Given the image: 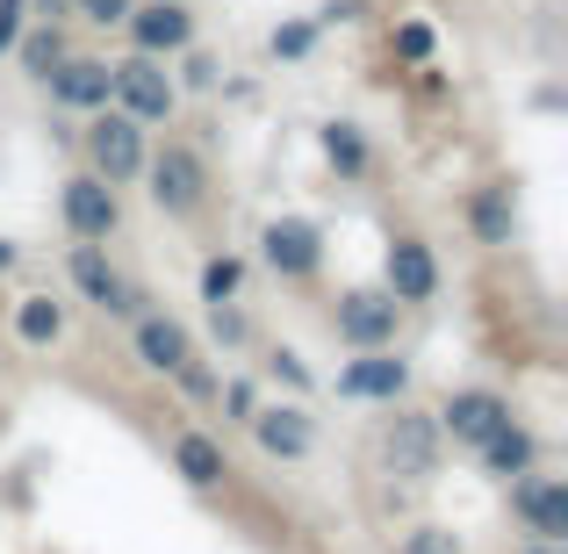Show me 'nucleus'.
<instances>
[{"instance_id":"obj_34","label":"nucleus","mask_w":568,"mask_h":554,"mask_svg":"<svg viewBox=\"0 0 568 554\" xmlns=\"http://www.w3.org/2000/svg\"><path fill=\"white\" fill-rule=\"evenodd\" d=\"M8 266H14V245H8V238H0V274H8Z\"/></svg>"},{"instance_id":"obj_17","label":"nucleus","mask_w":568,"mask_h":554,"mask_svg":"<svg viewBox=\"0 0 568 554\" xmlns=\"http://www.w3.org/2000/svg\"><path fill=\"white\" fill-rule=\"evenodd\" d=\"M173 475H181L187 490H223V475H231V454H223V440H209V432H173Z\"/></svg>"},{"instance_id":"obj_23","label":"nucleus","mask_w":568,"mask_h":554,"mask_svg":"<svg viewBox=\"0 0 568 554\" xmlns=\"http://www.w3.org/2000/svg\"><path fill=\"white\" fill-rule=\"evenodd\" d=\"M237 295H245V260H231V252L202 260V303H237Z\"/></svg>"},{"instance_id":"obj_15","label":"nucleus","mask_w":568,"mask_h":554,"mask_svg":"<svg viewBox=\"0 0 568 554\" xmlns=\"http://www.w3.org/2000/svg\"><path fill=\"white\" fill-rule=\"evenodd\" d=\"M245 425L260 440V454H274V461H310V446H317V425H310L303 403H260Z\"/></svg>"},{"instance_id":"obj_33","label":"nucleus","mask_w":568,"mask_h":554,"mask_svg":"<svg viewBox=\"0 0 568 554\" xmlns=\"http://www.w3.org/2000/svg\"><path fill=\"white\" fill-rule=\"evenodd\" d=\"M526 554H568V541H532Z\"/></svg>"},{"instance_id":"obj_31","label":"nucleus","mask_w":568,"mask_h":554,"mask_svg":"<svg viewBox=\"0 0 568 554\" xmlns=\"http://www.w3.org/2000/svg\"><path fill=\"white\" fill-rule=\"evenodd\" d=\"M22 8H29V22H65L72 0H22Z\"/></svg>"},{"instance_id":"obj_16","label":"nucleus","mask_w":568,"mask_h":554,"mask_svg":"<svg viewBox=\"0 0 568 554\" xmlns=\"http://www.w3.org/2000/svg\"><path fill=\"white\" fill-rule=\"evenodd\" d=\"M504 417H511V403H504L497 389H454V396H446V411H439V432L454 446H483Z\"/></svg>"},{"instance_id":"obj_11","label":"nucleus","mask_w":568,"mask_h":554,"mask_svg":"<svg viewBox=\"0 0 568 554\" xmlns=\"http://www.w3.org/2000/svg\"><path fill=\"white\" fill-rule=\"evenodd\" d=\"M51 101L58 109H80V115H94V109H109V87H115V66L109 58H87V51H65L51 72Z\"/></svg>"},{"instance_id":"obj_19","label":"nucleus","mask_w":568,"mask_h":554,"mask_svg":"<svg viewBox=\"0 0 568 554\" xmlns=\"http://www.w3.org/2000/svg\"><path fill=\"white\" fill-rule=\"evenodd\" d=\"M475 454H483V475H497V483H511V475H526L532 461H540V440H532V432L518 425V417H504V425L489 432V440L475 446Z\"/></svg>"},{"instance_id":"obj_10","label":"nucleus","mask_w":568,"mask_h":554,"mask_svg":"<svg viewBox=\"0 0 568 554\" xmlns=\"http://www.w3.org/2000/svg\"><path fill=\"white\" fill-rule=\"evenodd\" d=\"M332 389L346 403H403V396H410V361H396L388 346H361V361L338 374Z\"/></svg>"},{"instance_id":"obj_18","label":"nucleus","mask_w":568,"mask_h":554,"mask_svg":"<svg viewBox=\"0 0 568 554\" xmlns=\"http://www.w3.org/2000/svg\"><path fill=\"white\" fill-rule=\"evenodd\" d=\"M468 231L483 238V245H511V238H518V188H511V181L475 188V202H468Z\"/></svg>"},{"instance_id":"obj_3","label":"nucleus","mask_w":568,"mask_h":554,"mask_svg":"<svg viewBox=\"0 0 568 554\" xmlns=\"http://www.w3.org/2000/svg\"><path fill=\"white\" fill-rule=\"evenodd\" d=\"M80 144H87V167H94L109 188H130L144 173V152H152V144H144V123H138V115H123L115 101H109V109H94V123H87Z\"/></svg>"},{"instance_id":"obj_21","label":"nucleus","mask_w":568,"mask_h":554,"mask_svg":"<svg viewBox=\"0 0 568 554\" xmlns=\"http://www.w3.org/2000/svg\"><path fill=\"white\" fill-rule=\"evenodd\" d=\"M324 159L338 167V181H361V173H367V130L346 123V115H338V123H324Z\"/></svg>"},{"instance_id":"obj_2","label":"nucleus","mask_w":568,"mask_h":554,"mask_svg":"<svg viewBox=\"0 0 568 554\" xmlns=\"http://www.w3.org/2000/svg\"><path fill=\"white\" fill-rule=\"evenodd\" d=\"M138 181H152L159 216H202V202H209V167H202L194 144H159V152H144Z\"/></svg>"},{"instance_id":"obj_6","label":"nucleus","mask_w":568,"mask_h":554,"mask_svg":"<svg viewBox=\"0 0 568 554\" xmlns=\"http://www.w3.org/2000/svg\"><path fill=\"white\" fill-rule=\"evenodd\" d=\"M260 260H266V274H281V281H310L324 266V231L310 216H274L260 231Z\"/></svg>"},{"instance_id":"obj_1","label":"nucleus","mask_w":568,"mask_h":554,"mask_svg":"<svg viewBox=\"0 0 568 554\" xmlns=\"http://www.w3.org/2000/svg\"><path fill=\"white\" fill-rule=\"evenodd\" d=\"M439 454H446L439 417L410 411V403H388V417H382V469L403 475V483H432V475H439Z\"/></svg>"},{"instance_id":"obj_25","label":"nucleus","mask_w":568,"mask_h":554,"mask_svg":"<svg viewBox=\"0 0 568 554\" xmlns=\"http://www.w3.org/2000/svg\"><path fill=\"white\" fill-rule=\"evenodd\" d=\"M310 43H317V22H288V29H274V58H310Z\"/></svg>"},{"instance_id":"obj_4","label":"nucleus","mask_w":568,"mask_h":554,"mask_svg":"<svg viewBox=\"0 0 568 554\" xmlns=\"http://www.w3.org/2000/svg\"><path fill=\"white\" fill-rule=\"evenodd\" d=\"M109 101H115L123 115H138L144 130H152V123H173V109H181V87H173L166 58H152V51H130L123 66H115V87H109Z\"/></svg>"},{"instance_id":"obj_28","label":"nucleus","mask_w":568,"mask_h":554,"mask_svg":"<svg viewBox=\"0 0 568 554\" xmlns=\"http://www.w3.org/2000/svg\"><path fill=\"white\" fill-rule=\"evenodd\" d=\"M216 396H223V411H231V425H245V417L260 411V396H252V382H216Z\"/></svg>"},{"instance_id":"obj_27","label":"nucleus","mask_w":568,"mask_h":554,"mask_svg":"<svg viewBox=\"0 0 568 554\" xmlns=\"http://www.w3.org/2000/svg\"><path fill=\"white\" fill-rule=\"evenodd\" d=\"M403 554H460V541L446 526H417L410 541H403Z\"/></svg>"},{"instance_id":"obj_5","label":"nucleus","mask_w":568,"mask_h":554,"mask_svg":"<svg viewBox=\"0 0 568 554\" xmlns=\"http://www.w3.org/2000/svg\"><path fill=\"white\" fill-rule=\"evenodd\" d=\"M58 216H65L72 238H94V245H101V238L123 231V194L101 181L94 167H80V173L65 181V194H58Z\"/></svg>"},{"instance_id":"obj_12","label":"nucleus","mask_w":568,"mask_h":554,"mask_svg":"<svg viewBox=\"0 0 568 554\" xmlns=\"http://www.w3.org/2000/svg\"><path fill=\"white\" fill-rule=\"evenodd\" d=\"M382 274H388V295H396L403 310H417V303H432L439 295V260H432V245L425 238H388V260H382Z\"/></svg>"},{"instance_id":"obj_29","label":"nucleus","mask_w":568,"mask_h":554,"mask_svg":"<svg viewBox=\"0 0 568 554\" xmlns=\"http://www.w3.org/2000/svg\"><path fill=\"white\" fill-rule=\"evenodd\" d=\"M396 51L410 58V66H425V58H432V29H425V22H403V29H396Z\"/></svg>"},{"instance_id":"obj_14","label":"nucleus","mask_w":568,"mask_h":554,"mask_svg":"<svg viewBox=\"0 0 568 554\" xmlns=\"http://www.w3.org/2000/svg\"><path fill=\"white\" fill-rule=\"evenodd\" d=\"M511 504L532 526V541H568V483L561 475H511Z\"/></svg>"},{"instance_id":"obj_20","label":"nucleus","mask_w":568,"mask_h":554,"mask_svg":"<svg viewBox=\"0 0 568 554\" xmlns=\"http://www.w3.org/2000/svg\"><path fill=\"white\" fill-rule=\"evenodd\" d=\"M14 339L22 346H58L65 339V303L58 295H22L14 303Z\"/></svg>"},{"instance_id":"obj_7","label":"nucleus","mask_w":568,"mask_h":554,"mask_svg":"<svg viewBox=\"0 0 568 554\" xmlns=\"http://www.w3.org/2000/svg\"><path fill=\"white\" fill-rule=\"evenodd\" d=\"M396 324H403V303L388 289H346L332 310V332L346 346H396Z\"/></svg>"},{"instance_id":"obj_13","label":"nucleus","mask_w":568,"mask_h":554,"mask_svg":"<svg viewBox=\"0 0 568 554\" xmlns=\"http://www.w3.org/2000/svg\"><path fill=\"white\" fill-rule=\"evenodd\" d=\"M130 353H138V367L173 374L194 353V332L181 318H166V310H138V318H130Z\"/></svg>"},{"instance_id":"obj_9","label":"nucleus","mask_w":568,"mask_h":554,"mask_svg":"<svg viewBox=\"0 0 568 554\" xmlns=\"http://www.w3.org/2000/svg\"><path fill=\"white\" fill-rule=\"evenodd\" d=\"M123 29H130L138 51L173 58V51H187V43H194V8H187V0H138V8L123 14Z\"/></svg>"},{"instance_id":"obj_8","label":"nucleus","mask_w":568,"mask_h":554,"mask_svg":"<svg viewBox=\"0 0 568 554\" xmlns=\"http://www.w3.org/2000/svg\"><path fill=\"white\" fill-rule=\"evenodd\" d=\"M65 274H72V289H80L94 310H109V318H138V310H144V295L130 289L123 274H115V266H109V252H101L94 238H80V245H72Z\"/></svg>"},{"instance_id":"obj_30","label":"nucleus","mask_w":568,"mask_h":554,"mask_svg":"<svg viewBox=\"0 0 568 554\" xmlns=\"http://www.w3.org/2000/svg\"><path fill=\"white\" fill-rule=\"evenodd\" d=\"M22 22H29V8H22V0H0V51H8V43L22 37Z\"/></svg>"},{"instance_id":"obj_22","label":"nucleus","mask_w":568,"mask_h":554,"mask_svg":"<svg viewBox=\"0 0 568 554\" xmlns=\"http://www.w3.org/2000/svg\"><path fill=\"white\" fill-rule=\"evenodd\" d=\"M8 51L22 58V72H29V80H43V72H51L58 58H65V29H58V22H37V29H22V37H14Z\"/></svg>"},{"instance_id":"obj_24","label":"nucleus","mask_w":568,"mask_h":554,"mask_svg":"<svg viewBox=\"0 0 568 554\" xmlns=\"http://www.w3.org/2000/svg\"><path fill=\"white\" fill-rule=\"evenodd\" d=\"M173 382H181V396H194V403H209V396H216V382H223V374L209 367L202 353H187V361L173 367Z\"/></svg>"},{"instance_id":"obj_26","label":"nucleus","mask_w":568,"mask_h":554,"mask_svg":"<svg viewBox=\"0 0 568 554\" xmlns=\"http://www.w3.org/2000/svg\"><path fill=\"white\" fill-rule=\"evenodd\" d=\"M138 8V0H72V14L80 22H94V29H109V22H123V14Z\"/></svg>"},{"instance_id":"obj_32","label":"nucleus","mask_w":568,"mask_h":554,"mask_svg":"<svg viewBox=\"0 0 568 554\" xmlns=\"http://www.w3.org/2000/svg\"><path fill=\"white\" fill-rule=\"evenodd\" d=\"M274 374H288V382H295V389H303V382H310V374H303V361H295V353H288V346H281V353H274Z\"/></svg>"}]
</instances>
